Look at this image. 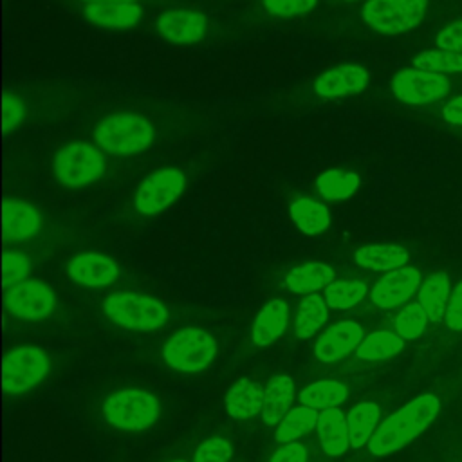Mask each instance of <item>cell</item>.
<instances>
[{
	"label": "cell",
	"mask_w": 462,
	"mask_h": 462,
	"mask_svg": "<svg viewBox=\"0 0 462 462\" xmlns=\"http://www.w3.org/2000/svg\"><path fill=\"white\" fill-rule=\"evenodd\" d=\"M428 321V314L419 301L408 303L395 319V330L402 339H415L424 332Z\"/></svg>",
	"instance_id": "35"
},
{
	"label": "cell",
	"mask_w": 462,
	"mask_h": 462,
	"mask_svg": "<svg viewBox=\"0 0 462 462\" xmlns=\"http://www.w3.org/2000/svg\"><path fill=\"white\" fill-rule=\"evenodd\" d=\"M233 455L231 444L222 437L204 440L193 457V462H227Z\"/></svg>",
	"instance_id": "37"
},
{
	"label": "cell",
	"mask_w": 462,
	"mask_h": 462,
	"mask_svg": "<svg viewBox=\"0 0 462 462\" xmlns=\"http://www.w3.org/2000/svg\"><path fill=\"white\" fill-rule=\"evenodd\" d=\"M354 258L357 265L370 271H393L406 265L408 253L395 244H370L359 247Z\"/></svg>",
	"instance_id": "24"
},
{
	"label": "cell",
	"mask_w": 462,
	"mask_h": 462,
	"mask_svg": "<svg viewBox=\"0 0 462 462\" xmlns=\"http://www.w3.org/2000/svg\"><path fill=\"white\" fill-rule=\"evenodd\" d=\"M420 289V273L415 267L388 271L372 289V301L381 309H392L408 301Z\"/></svg>",
	"instance_id": "12"
},
{
	"label": "cell",
	"mask_w": 462,
	"mask_h": 462,
	"mask_svg": "<svg viewBox=\"0 0 462 462\" xmlns=\"http://www.w3.org/2000/svg\"><path fill=\"white\" fill-rule=\"evenodd\" d=\"M184 182V173L177 168H161L150 173L137 188L135 209L143 215H157L182 193Z\"/></svg>",
	"instance_id": "9"
},
{
	"label": "cell",
	"mask_w": 462,
	"mask_h": 462,
	"mask_svg": "<svg viewBox=\"0 0 462 462\" xmlns=\"http://www.w3.org/2000/svg\"><path fill=\"white\" fill-rule=\"evenodd\" d=\"M42 217L38 209L22 199L4 200V236L9 242H22L38 233Z\"/></svg>",
	"instance_id": "17"
},
{
	"label": "cell",
	"mask_w": 462,
	"mask_h": 462,
	"mask_svg": "<svg viewBox=\"0 0 462 462\" xmlns=\"http://www.w3.org/2000/svg\"><path fill=\"white\" fill-rule=\"evenodd\" d=\"M67 273L72 282L85 287H105L117 280V263L99 253H81L67 263Z\"/></svg>",
	"instance_id": "15"
},
{
	"label": "cell",
	"mask_w": 462,
	"mask_h": 462,
	"mask_svg": "<svg viewBox=\"0 0 462 462\" xmlns=\"http://www.w3.org/2000/svg\"><path fill=\"white\" fill-rule=\"evenodd\" d=\"M428 0H368L361 9L365 23L383 34L415 29L426 16Z\"/></svg>",
	"instance_id": "6"
},
{
	"label": "cell",
	"mask_w": 462,
	"mask_h": 462,
	"mask_svg": "<svg viewBox=\"0 0 462 462\" xmlns=\"http://www.w3.org/2000/svg\"><path fill=\"white\" fill-rule=\"evenodd\" d=\"M263 390L260 383L251 379L236 381L226 393L224 404L229 417L245 420L262 413L263 406Z\"/></svg>",
	"instance_id": "19"
},
{
	"label": "cell",
	"mask_w": 462,
	"mask_h": 462,
	"mask_svg": "<svg viewBox=\"0 0 462 462\" xmlns=\"http://www.w3.org/2000/svg\"><path fill=\"white\" fill-rule=\"evenodd\" d=\"M328 310L327 301L314 294L303 296V300L298 303L296 314H294V332L300 339L312 337L327 321Z\"/></svg>",
	"instance_id": "27"
},
{
	"label": "cell",
	"mask_w": 462,
	"mask_h": 462,
	"mask_svg": "<svg viewBox=\"0 0 462 462\" xmlns=\"http://www.w3.org/2000/svg\"><path fill=\"white\" fill-rule=\"evenodd\" d=\"M334 282V271L321 262H307L294 267L287 278L285 285L289 291L298 294H314L319 289H327Z\"/></svg>",
	"instance_id": "23"
},
{
	"label": "cell",
	"mask_w": 462,
	"mask_h": 462,
	"mask_svg": "<svg viewBox=\"0 0 462 462\" xmlns=\"http://www.w3.org/2000/svg\"><path fill=\"white\" fill-rule=\"evenodd\" d=\"M289 323V305L276 298L263 305V309L256 314L251 337L256 346H267L274 343L285 330Z\"/></svg>",
	"instance_id": "20"
},
{
	"label": "cell",
	"mask_w": 462,
	"mask_h": 462,
	"mask_svg": "<svg viewBox=\"0 0 462 462\" xmlns=\"http://www.w3.org/2000/svg\"><path fill=\"white\" fill-rule=\"evenodd\" d=\"M49 370L47 354L34 345L18 346L4 359V390L22 393L38 384Z\"/></svg>",
	"instance_id": "8"
},
{
	"label": "cell",
	"mask_w": 462,
	"mask_h": 462,
	"mask_svg": "<svg viewBox=\"0 0 462 462\" xmlns=\"http://www.w3.org/2000/svg\"><path fill=\"white\" fill-rule=\"evenodd\" d=\"M4 285L5 289L14 287L20 282L29 280L31 273V260L23 253L7 251L4 253Z\"/></svg>",
	"instance_id": "36"
},
{
	"label": "cell",
	"mask_w": 462,
	"mask_h": 462,
	"mask_svg": "<svg viewBox=\"0 0 462 462\" xmlns=\"http://www.w3.org/2000/svg\"><path fill=\"white\" fill-rule=\"evenodd\" d=\"M415 69L448 74V72H462V52L453 51H424L413 58Z\"/></svg>",
	"instance_id": "34"
},
{
	"label": "cell",
	"mask_w": 462,
	"mask_h": 462,
	"mask_svg": "<svg viewBox=\"0 0 462 462\" xmlns=\"http://www.w3.org/2000/svg\"><path fill=\"white\" fill-rule=\"evenodd\" d=\"M88 4H96V2H134V0H85Z\"/></svg>",
	"instance_id": "44"
},
{
	"label": "cell",
	"mask_w": 462,
	"mask_h": 462,
	"mask_svg": "<svg viewBox=\"0 0 462 462\" xmlns=\"http://www.w3.org/2000/svg\"><path fill=\"white\" fill-rule=\"evenodd\" d=\"M269 462H307V448L300 442L283 444V448L274 451Z\"/></svg>",
	"instance_id": "42"
},
{
	"label": "cell",
	"mask_w": 462,
	"mask_h": 462,
	"mask_svg": "<svg viewBox=\"0 0 462 462\" xmlns=\"http://www.w3.org/2000/svg\"><path fill=\"white\" fill-rule=\"evenodd\" d=\"M437 45L442 51L462 52V20L446 25L437 34Z\"/></svg>",
	"instance_id": "39"
},
{
	"label": "cell",
	"mask_w": 462,
	"mask_h": 462,
	"mask_svg": "<svg viewBox=\"0 0 462 462\" xmlns=\"http://www.w3.org/2000/svg\"><path fill=\"white\" fill-rule=\"evenodd\" d=\"M318 417L319 415L314 408H309L303 404L289 410V413L280 420L276 428V435H274L276 442L289 444L300 439L301 435L312 431L318 424Z\"/></svg>",
	"instance_id": "30"
},
{
	"label": "cell",
	"mask_w": 462,
	"mask_h": 462,
	"mask_svg": "<svg viewBox=\"0 0 462 462\" xmlns=\"http://www.w3.org/2000/svg\"><path fill=\"white\" fill-rule=\"evenodd\" d=\"M294 395H296L294 381L289 375L278 374L271 377L263 390V406H262L263 422L267 426L280 424V420L289 413Z\"/></svg>",
	"instance_id": "21"
},
{
	"label": "cell",
	"mask_w": 462,
	"mask_h": 462,
	"mask_svg": "<svg viewBox=\"0 0 462 462\" xmlns=\"http://www.w3.org/2000/svg\"><path fill=\"white\" fill-rule=\"evenodd\" d=\"M377 420H379V408L374 402H359L348 411L346 424H348L350 446L354 449H359L370 440V437L375 431Z\"/></svg>",
	"instance_id": "29"
},
{
	"label": "cell",
	"mask_w": 462,
	"mask_h": 462,
	"mask_svg": "<svg viewBox=\"0 0 462 462\" xmlns=\"http://www.w3.org/2000/svg\"><path fill=\"white\" fill-rule=\"evenodd\" d=\"M217 354V341L213 336L197 327H186L175 332L164 345V361L180 372L204 370Z\"/></svg>",
	"instance_id": "7"
},
{
	"label": "cell",
	"mask_w": 462,
	"mask_h": 462,
	"mask_svg": "<svg viewBox=\"0 0 462 462\" xmlns=\"http://www.w3.org/2000/svg\"><path fill=\"white\" fill-rule=\"evenodd\" d=\"M348 397V390L339 381H316L309 386H305L300 393V401L303 406L314 408V410H327V408H337L343 404Z\"/></svg>",
	"instance_id": "28"
},
{
	"label": "cell",
	"mask_w": 462,
	"mask_h": 462,
	"mask_svg": "<svg viewBox=\"0 0 462 462\" xmlns=\"http://www.w3.org/2000/svg\"><path fill=\"white\" fill-rule=\"evenodd\" d=\"M363 339L361 325L356 321H339L318 337L314 354L323 363H334L356 350Z\"/></svg>",
	"instance_id": "14"
},
{
	"label": "cell",
	"mask_w": 462,
	"mask_h": 462,
	"mask_svg": "<svg viewBox=\"0 0 462 462\" xmlns=\"http://www.w3.org/2000/svg\"><path fill=\"white\" fill-rule=\"evenodd\" d=\"M5 307L22 319H43L56 307V296L40 280H25L5 291Z\"/></svg>",
	"instance_id": "11"
},
{
	"label": "cell",
	"mask_w": 462,
	"mask_h": 462,
	"mask_svg": "<svg viewBox=\"0 0 462 462\" xmlns=\"http://www.w3.org/2000/svg\"><path fill=\"white\" fill-rule=\"evenodd\" d=\"M316 428H318L319 444L327 455L337 457L345 453L346 448L350 446L346 417L339 408L321 410Z\"/></svg>",
	"instance_id": "22"
},
{
	"label": "cell",
	"mask_w": 462,
	"mask_h": 462,
	"mask_svg": "<svg viewBox=\"0 0 462 462\" xmlns=\"http://www.w3.org/2000/svg\"><path fill=\"white\" fill-rule=\"evenodd\" d=\"M404 346V339L397 332H388V330H377L368 334L361 345L356 348V354L359 359L365 361H383Z\"/></svg>",
	"instance_id": "31"
},
{
	"label": "cell",
	"mask_w": 462,
	"mask_h": 462,
	"mask_svg": "<svg viewBox=\"0 0 462 462\" xmlns=\"http://www.w3.org/2000/svg\"><path fill=\"white\" fill-rule=\"evenodd\" d=\"M392 92L399 101L410 105H426L442 99L449 92V81L444 74L420 69H404L392 78Z\"/></svg>",
	"instance_id": "10"
},
{
	"label": "cell",
	"mask_w": 462,
	"mask_h": 462,
	"mask_svg": "<svg viewBox=\"0 0 462 462\" xmlns=\"http://www.w3.org/2000/svg\"><path fill=\"white\" fill-rule=\"evenodd\" d=\"M316 188L321 197L328 200H341L359 188V177L354 171L327 170L316 179Z\"/></svg>",
	"instance_id": "32"
},
{
	"label": "cell",
	"mask_w": 462,
	"mask_h": 462,
	"mask_svg": "<svg viewBox=\"0 0 462 462\" xmlns=\"http://www.w3.org/2000/svg\"><path fill=\"white\" fill-rule=\"evenodd\" d=\"M366 296V285L357 280L332 282L325 289V301L332 309H350Z\"/></svg>",
	"instance_id": "33"
},
{
	"label": "cell",
	"mask_w": 462,
	"mask_h": 462,
	"mask_svg": "<svg viewBox=\"0 0 462 462\" xmlns=\"http://www.w3.org/2000/svg\"><path fill=\"white\" fill-rule=\"evenodd\" d=\"M94 141L110 155L128 157L144 152L152 144L153 128L139 114H110L96 125Z\"/></svg>",
	"instance_id": "2"
},
{
	"label": "cell",
	"mask_w": 462,
	"mask_h": 462,
	"mask_svg": "<svg viewBox=\"0 0 462 462\" xmlns=\"http://www.w3.org/2000/svg\"><path fill=\"white\" fill-rule=\"evenodd\" d=\"M440 411V401L431 393H422L384 419L368 440L372 455L393 453L415 437L424 433Z\"/></svg>",
	"instance_id": "1"
},
{
	"label": "cell",
	"mask_w": 462,
	"mask_h": 462,
	"mask_svg": "<svg viewBox=\"0 0 462 462\" xmlns=\"http://www.w3.org/2000/svg\"><path fill=\"white\" fill-rule=\"evenodd\" d=\"M105 173V159L90 143H70L63 146L54 157L56 180L69 188L78 189L97 182Z\"/></svg>",
	"instance_id": "4"
},
{
	"label": "cell",
	"mask_w": 462,
	"mask_h": 462,
	"mask_svg": "<svg viewBox=\"0 0 462 462\" xmlns=\"http://www.w3.org/2000/svg\"><path fill=\"white\" fill-rule=\"evenodd\" d=\"M103 415L119 430L141 431L161 417V404L153 393L143 388H125L105 401Z\"/></svg>",
	"instance_id": "3"
},
{
	"label": "cell",
	"mask_w": 462,
	"mask_h": 462,
	"mask_svg": "<svg viewBox=\"0 0 462 462\" xmlns=\"http://www.w3.org/2000/svg\"><path fill=\"white\" fill-rule=\"evenodd\" d=\"M368 85V72L357 63H345L334 67L314 83V90L319 97H345L361 92Z\"/></svg>",
	"instance_id": "16"
},
{
	"label": "cell",
	"mask_w": 462,
	"mask_h": 462,
	"mask_svg": "<svg viewBox=\"0 0 462 462\" xmlns=\"http://www.w3.org/2000/svg\"><path fill=\"white\" fill-rule=\"evenodd\" d=\"M170 462H182V460H170Z\"/></svg>",
	"instance_id": "45"
},
{
	"label": "cell",
	"mask_w": 462,
	"mask_h": 462,
	"mask_svg": "<svg viewBox=\"0 0 462 462\" xmlns=\"http://www.w3.org/2000/svg\"><path fill=\"white\" fill-rule=\"evenodd\" d=\"M105 314L117 325L137 330L150 332L164 325L168 312L166 307L148 296L135 292H114L103 301Z\"/></svg>",
	"instance_id": "5"
},
{
	"label": "cell",
	"mask_w": 462,
	"mask_h": 462,
	"mask_svg": "<svg viewBox=\"0 0 462 462\" xmlns=\"http://www.w3.org/2000/svg\"><path fill=\"white\" fill-rule=\"evenodd\" d=\"M289 215L296 227L305 235H319L330 224L328 209L310 197H300L292 200L289 206Z\"/></svg>",
	"instance_id": "26"
},
{
	"label": "cell",
	"mask_w": 462,
	"mask_h": 462,
	"mask_svg": "<svg viewBox=\"0 0 462 462\" xmlns=\"http://www.w3.org/2000/svg\"><path fill=\"white\" fill-rule=\"evenodd\" d=\"M449 296H451V287L446 273H433L420 283L419 303L424 307L430 321L437 323L442 318H446Z\"/></svg>",
	"instance_id": "25"
},
{
	"label": "cell",
	"mask_w": 462,
	"mask_h": 462,
	"mask_svg": "<svg viewBox=\"0 0 462 462\" xmlns=\"http://www.w3.org/2000/svg\"><path fill=\"white\" fill-rule=\"evenodd\" d=\"M442 116L451 125H462V96L448 101L442 108Z\"/></svg>",
	"instance_id": "43"
},
{
	"label": "cell",
	"mask_w": 462,
	"mask_h": 462,
	"mask_svg": "<svg viewBox=\"0 0 462 462\" xmlns=\"http://www.w3.org/2000/svg\"><path fill=\"white\" fill-rule=\"evenodd\" d=\"M350 2H352V0H350Z\"/></svg>",
	"instance_id": "46"
},
{
	"label": "cell",
	"mask_w": 462,
	"mask_h": 462,
	"mask_svg": "<svg viewBox=\"0 0 462 462\" xmlns=\"http://www.w3.org/2000/svg\"><path fill=\"white\" fill-rule=\"evenodd\" d=\"M83 14L90 23L99 27L130 29L141 20L143 11L134 2H96L87 4Z\"/></svg>",
	"instance_id": "18"
},
{
	"label": "cell",
	"mask_w": 462,
	"mask_h": 462,
	"mask_svg": "<svg viewBox=\"0 0 462 462\" xmlns=\"http://www.w3.org/2000/svg\"><path fill=\"white\" fill-rule=\"evenodd\" d=\"M446 323L455 332L462 330V282H458L451 291L449 303L446 309Z\"/></svg>",
	"instance_id": "40"
},
{
	"label": "cell",
	"mask_w": 462,
	"mask_h": 462,
	"mask_svg": "<svg viewBox=\"0 0 462 462\" xmlns=\"http://www.w3.org/2000/svg\"><path fill=\"white\" fill-rule=\"evenodd\" d=\"M155 25L166 42L177 45H191L206 34V16L199 11H166L157 18Z\"/></svg>",
	"instance_id": "13"
},
{
	"label": "cell",
	"mask_w": 462,
	"mask_h": 462,
	"mask_svg": "<svg viewBox=\"0 0 462 462\" xmlns=\"http://www.w3.org/2000/svg\"><path fill=\"white\" fill-rule=\"evenodd\" d=\"M318 0H263V7L274 16H298L312 7H316Z\"/></svg>",
	"instance_id": "38"
},
{
	"label": "cell",
	"mask_w": 462,
	"mask_h": 462,
	"mask_svg": "<svg viewBox=\"0 0 462 462\" xmlns=\"http://www.w3.org/2000/svg\"><path fill=\"white\" fill-rule=\"evenodd\" d=\"M23 117V105L18 97L5 94L4 96V110H2V119H4V132L14 130Z\"/></svg>",
	"instance_id": "41"
}]
</instances>
